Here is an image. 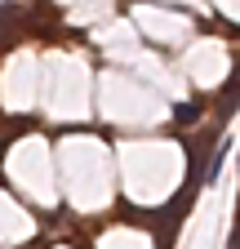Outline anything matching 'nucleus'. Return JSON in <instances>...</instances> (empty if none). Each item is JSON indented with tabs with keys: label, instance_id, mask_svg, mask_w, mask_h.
Listing matches in <instances>:
<instances>
[{
	"label": "nucleus",
	"instance_id": "nucleus-1",
	"mask_svg": "<svg viewBox=\"0 0 240 249\" xmlns=\"http://www.w3.org/2000/svg\"><path fill=\"white\" fill-rule=\"evenodd\" d=\"M173 120H178V124H191V120H200V107H196V103H183V107L173 111Z\"/></svg>",
	"mask_w": 240,
	"mask_h": 249
}]
</instances>
